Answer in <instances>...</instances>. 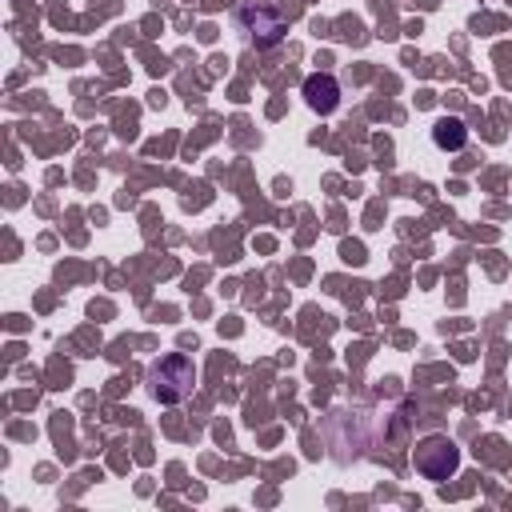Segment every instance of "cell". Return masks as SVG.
I'll return each mask as SVG.
<instances>
[{
    "instance_id": "4",
    "label": "cell",
    "mask_w": 512,
    "mask_h": 512,
    "mask_svg": "<svg viewBox=\"0 0 512 512\" xmlns=\"http://www.w3.org/2000/svg\"><path fill=\"white\" fill-rule=\"evenodd\" d=\"M304 100H308V108L312 112H320V116H328L336 104H340V84L332 80V76H308L304 80Z\"/></svg>"
},
{
    "instance_id": "5",
    "label": "cell",
    "mask_w": 512,
    "mask_h": 512,
    "mask_svg": "<svg viewBox=\"0 0 512 512\" xmlns=\"http://www.w3.org/2000/svg\"><path fill=\"white\" fill-rule=\"evenodd\" d=\"M464 136H468V132H464V124H460V120H440V124H436V132H432V140H436L440 148H452V152H456V148H464Z\"/></svg>"
},
{
    "instance_id": "2",
    "label": "cell",
    "mask_w": 512,
    "mask_h": 512,
    "mask_svg": "<svg viewBox=\"0 0 512 512\" xmlns=\"http://www.w3.org/2000/svg\"><path fill=\"white\" fill-rule=\"evenodd\" d=\"M456 464H460V452H456V444L444 440V436H428V440L416 448V468H420L428 480H448V476L456 472Z\"/></svg>"
},
{
    "instance_id": "3",
    "label": "cell",
    "mask_w": 512,
    "mask_h": 512,
    "mask_svg": "<svg viewBox=\"0 0 512 512\" xmlns=\"http://www.w3.org/2000/svg\"><path fill=\"white\" fill-rule=\"evenodd\" d=\"M240 20H244L248 28L260 24V32H256L260 44H276L280 32H284V16H280L276 8H264V4H244V8H240Z\"/></svg>"
},
{
    "instance_id": "1",
    "label": "cell",
    "mask_w": 512,
    "mask_h": 512,
    "mask_svg": "<svg viewBox=\"0 0 512 512\" xmlns=\"http://www.w3.org/2000/svg\"><path fill=\"white\" fill-rule=\"evenodd\" d=\"M192 384H196V368H192V360H188L184 352H168V356H160V360L148 368V388H152V396H156L160 404L184 400V396L192 392Z\"/></svg>"
}]
</instances>
